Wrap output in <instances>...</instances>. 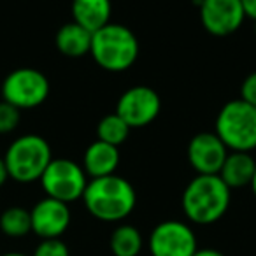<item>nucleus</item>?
<instances>
[{
    "instance_id": "1",
    "label": "nucleus",
    "mask_w": 256,
    "mask_h": 256,
    "mask_svg": "<svg viewBox=\"0 0 256 256\" xmlns=\"http://www.w3.org/2000/svg\"><path fill=\"white\" fill-rule=\"evenodd\" d=\"M82 202L95 220L118 223L126 220L137 206V193L132 182L118 174L90 179L82 193Z\"/></svg>"
},
{
    "instance_id": "2",
    "label": "nucleus",
    "mask_w": 256,
    "mask_h": 256,
    "mask_svg": "<svg viewBox=\"0 0 256 256\" xmlns=\"http://www.w3.org/2000/svg\"><path fill=\"white\" fill-rule=\"evenodd\" d=\"M232 202V190L220 176L196 174L186 184L181 196L184 216L195 224H212L226 214Z\"/></svg>"
},
{
    "instance_id": "3",
    "label": "nucleus",
    "mask_w": 256,
    "mask_h": 256,
    "mask_svg": "<svg viewBox=\"0 0 256 256\" xmlns=\"http://www.w3.org/2000/svg\"><path fill=\"white\" fill-rule=\"evenodd\" d=\"M137 36L124 25L107 23L92 34L90 54L100 68L107 72H124L139 58Z\"/></svg>"
},
{
    "instance_id": "4",
    "label": "nucleus",
    "mask_w": 256,
    "mask_h": 256,
    "mask_svg": "<svg viewBox=\"0 0 256 256\" xmlns=\"http://www.w3.org/2000/svg\"><path fill=\"white\" fill-rule=\"evenodd\" d=\"M51 160L53 153L50 142L37 134H26L14 139L4 154L9 179L20 184L39 181Z\"/></svg>"
},
{
    "instance_id": "5",
    "label": "nucleus",
    "mask_w": 256,
    "mask_h": 256,
    "mask_svg": "<svg viewBox=\"0 0 256 256\" xmlns=\"http://www.w3.org/2000/svg\"><path fill=\"white\" fill-rule=\"evenodd\" d=\"M214 134L228 151L251 153L256 150V109L244 100L226 102L216 116Z\"/></svg>"
},
{
    "instance_id": "6",
    "label": "nucleus",
    "mask_w": 256,
    "mask_h": 256,
    "mask_svg": "<svg viewBox=\"0 0 256 256\" xmlns=\"http://www.w3.org/2000/svg\"><path fill=\"white\" fill-rule=\"evenodd\" d=\"M39 181L46 196L70 204L82 198V193L90 179L82 165L76 164L74 160L53 158Z\"/></svg>"
},
{
    "instance_id": "7",
    "label": "nucleus",
    "mask_w": 256,
    "mask_h": 256,
    "mask_svg": "<svg viewBox=\"0 0 256 256\" xmlns=\"http://www.w3.org/2000/svg\"><path fill=\"white\" fill-rule=\"evenodd\" d=\"M50 79L40 70L22 67L9 72L2 82V98L16 109H36L50 96Z\"/></svg>"
},
{
    "instance_id": "8",
    "label": "nucleus",
    "mask_w": 256,
    "mask_h": 256,
    "mask_svg": "<svg viewBox=\"0 0 256 256\" xmlns=\"http://www.w3.org/2000/svg\"><path fill=\"white\" fill-rule=\"evenodd\" d=\"M151 256H193L196 248V235L188 223L167 220L151 230L148 240Z\"/></svg>"
},
{
    "instance_id": "9",
    "label": "nucleus",
    "mask_w": 256,
    "mask_h": 256,
    "mask_svg": "<svg viewBox=\"0 0 256 256\" xmlns=\"http://www.w3.org/2000/svg\"><path fill=\"white\" fill-rule=\"evenodd\" d=\"M162 110V98L150 86H132L120 96L114 112L132 128H144L151 124Z\"/></svg>"
},
{
    "instance_id": "10",
    "label": "nucleus",
    "mask_w": 256,
    "mask_h": 256,
    "mask_svg": "<svg viewBox=\"0 0 256 256\" xmlns=\"http://www.w3.org/2000/svg\"><path fill=\"white\" fill-rule=\"evenodd\" d=\"M198 11L202 26L214 37L232 36L246 20L240 0H202Z\"/></svg>"
},
{
    "instance_id": "11",
    "label": "nucleus",
    "mask_w": 256,
    "mask_h": 256,
    "mask_svg": "<svg viewBox=\"0 0 256 256\" xmlns=\"http://www.w3.org/2000/svg\"><path fill=\"white\" fill-rule=\"evenodd\" d=\"M230 153L214 132H200L192 137L186 156L192 168L200 176H218Z\"/></svg>"
},
{
    "instance_id": "12",
    "label": "nucleus",
    "mask_w": 256,
    "mask_h": 256,
    "mask_svg": "<svg viewBox=\"0 0 256 256\" xmlns=\"http://www.w3.org/2000/svg\"><path fill=\"white\" fill-rule=\"evenodd\" d=\"M70 209L68 204L44 196L30 210L32 232L42 238H60L70 224Z\"/></svg>"
},
{
    "instance_id": "13",
    "label": "nucleus",
    "mask_w": 256,
    "mask_h": 256,
    "mask_svg": "<svg viewBox=\"0 0 256 256\" xmlns=\"http://www.w3.org/2000/svg\"><path fill=\"white\" fill-rule=\"evenodd\" d=\"M120 160V148L110 146L102 140H95L86 148L82 156V168L90 179L106 178V176L116 174Z\"/></svg>"
},
{
    "instance_id": "14",
    "label": "nucleus",
    "mask_w": 256,
    "mask_h": 256,
    "mask_svg": "<svg viewBox=\"0 0 256 256\" xmlns=\"http://www.w3.org/2000/svg\"><path fill=\"white\" fill-rule=\"evenodd\" d=\"M110 0H72V18L88 32H96L110 23Z\"/></svg>"
},
{
    "instance_id": "15",
    "label": "nucleus",
    "mask_w": 256,
    "mask_h": 256,
    "mask_svg": "<svg viewBox=\"0 0 256 256\" xmlns=\"http://www.w3.org/2000/svg\"><path fill=\"white\" fill-rule=\"evenodd\" d=\"M256 160L251 153H240V151H230L226 154L223 167L220 170V178L230 190L244 188L249 186L254 176Z\"/></svg>"
},
{
    "instance_id": "16",
    "label": "nucleus",
    "mask_w": 256,
    "mask_h": 256,
    "mask_svg": "<svg viewBox=\"0 0 256 256\" xmlns=\"http://www.w3.org/2000/svg\"><path fill=\"white\" fill-rule=\"evenodd\" d=\"M54 44H56V50L64 56L81 58L90 53V48H92V32L82 28L76 22L65 23L56 32Z\"/></svg>"
},
{
    "instance_id": "17",
    "label": "nucleus",
    "mask_w": 256,
    "mask_h": 256,
    "mask_svg": "<svg viewBox=\"0 0 256 256\" xmlns=\"http://www.w3.org/2000/svg\"><path fill=\"white\" fill-rule=\"evenodd\" d=\"M112 256H139L144 238L139 228L134 224H118L109 238Z\"/></svg>"
},
{
    "instance_id": "18",
    "label": "nucleus",
    "mask_w": 256,
    "mask_h": 256,
    "mask_svg": "<svg viewBox=\"0 0 256 256\" xmlns=\"http://www.w3.org/2000/svg\"><path fill=\"white\" fill-rule=\"evenodd\" d=\"M0 232L11 238H22L32 232L30 210L25 207L12 206L0 214Z\"/></svg>"
},
{
    "instance_id": "19",
    "label": "nucleus",
    "mask_w": 256,
    "mask_h": 256,
    "mask_svg": "<svg viewBox=\"0 0 256 256\" xmlns=\"http://www.w3.org/2000/svg\"><path fill=\"white\" fill-rule=\"evenodd\" d=\"M130 132H132V128L128 126L116 112H112L104 116L98 121V124H96V140L120 148L128 139Z\"/></svg>"
},
{
    "instance_id": "20",
    "label": "nucleus",
    "mask_w": 256,
    "mask_h": 256,
    "mask_svg": "<svg viewBox=\"0 0 256 256\" xmlns=\"http://www.w3.org/2000/svg\"><path fill=\"white\" fill-rule=\"evenodd\" d=\"M22 121V110L8 102H0V136L14 132Z\"/></svg>"
},
{
    "instance_id": "21",
    "label": "nucleus",
    "mask_w": 256,
    "mask_h": 256,
    "mask_svg": "<svg viewBox=\"0 0 256 256\" xmlns=\"http://www.w3.org/2000/svg\"><path fill=\"white\" fill-rule=\"evenodd\" d=\"M32 256H70V251L62 238H42Z\"/></svg>"
},
{
    "instance_id": "22",
    "label": "nucleus",
    "mask_w": 256,
    "mask_h": 256,
    "mask_svg": "<svg viewBox=\"0 0 256 256\" xmlns=\"http://www.w3.org/2000/svg\"><path fill=\"white\" fill-rule=\"evenodd\" d=\"M240 100L256 109V72H251L240 84Z\"/></svg>"
},
{
    "instance_id": "23",
    "label": "nucleus",
    "mask_w": 256,
    "mask_h": 256,
    "mask_svg": "<svg viewBox=\"0 0 256 256\" xmlns=\"http://www.w3.org/2000/svg\"><path fill=\"white\" fill-rule=\"evenodd\" d=\"M246 18H251L256 22V0H240Z\"/></svg>"
},
{
    "instance_id": "24",
    "label": "nucleus",
    "mask_w": 256,
    "mask_h": 256,
    "mask_svg": "<svg viewBox=\"0 0 256 256\" xmlns=\"http://www.w3.org/2000/svg\"><path fill=\"white\" fill-rule=\"evenodd\" d=\"M193 256H224L221 251L218 249H212V248H204V249H196L195 254Z\"/></svg>"
},
{
    "instance_id": "25",
    "label": "nucleus",
    "mask_w": 256,
    "mask_h": 256,
    "mask_svg": "<svg viewBox=\"0 0 256 256\" xmlns=\"http://www.w3.org/2000/svg\"><path fill=\"white\" fill-rule=\"evenodd\" d=\"M8 179H9V174H8V168H6L4 158H0V188L8 182Z\"/></svg>"
},
{
    "instance_id": "26",
    "label": "nucleus",
    "mask_w": 256,
    "mask_h": 256,
    "mask_svg": "<svg viewBox=\"0 0 256 256\" xmlns=\"http://www.w3.org/2000/svg\"><path fill=\"white\" fill-rule=\"evenodd\" d=\"M251 190H252V195L256 196V167H254V176H252V181H251Z\"/></svg>"
},
{
    "instance_id": "27",
    "label": "nucleus",
    "mask_w": 256,
    "mask_h": 256,
    "mask_svg": "<svg viewBox=\"0 0 256 256\" xmlns=\"http://www.w3.org/2000/svg\"><path fill=\"white\" fill-rule=\"evenodd\" d=\"M2 256H28V254H25V252H18V251H11V252H6V254H2Z\"/></svg>"
},
{
    "instance_id": "28",
    "label": "nucleus",
    "mask_w": 256,
    "mask_h": 256,
    "mask_svg": "<svg viewBox=\"0 0 256 256\" xmlns=\"http://www.w3.org/2000/svg\"><path fill=\"white\" fill-rule=\"evenodd\" d=\"M254 32H256V26H254Z\"/></svg>"
}]
</instances>
